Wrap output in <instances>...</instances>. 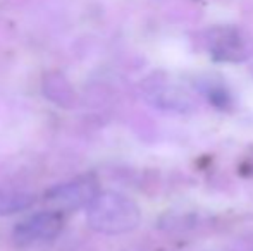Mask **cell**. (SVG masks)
Masks as SVG:
<instances>
[{
  "label": "cell",
  "mask_w": 253,
  "mask_h": 251,
  "mask_svg": "<svg viewBox=\"0 0 253 251\" xmlns=\"http://www.w3.org/2000/svg\"><path fill=\"white\" fill-rule=\"evenodd\" d=\"M86 222L100 234H126L140 225L141 210L136 201L126 194L103 191L86 208Z\"/></svg>",
  "instance_id": "cell-1"
},
{
  "label": "cell",
  "mask_w": 253,
  "mask_h": 251,
  "mask_svg": "<svg viewBox=\"0 0 253 251\" xmlns=\"http://www.w3.org/2000/svg\"><path fill=\"white\" fill-rule=\"evenodd\" d=\"M209 55L217 62H245L252 55L250 38L236 26H215L203 35Z\"/></svg>",
  "instance_id": "cell-2"
},
{
  "label": "cell",
  "mask_w": 253,
  "mask_h": 251,
  "mask_svg": "<svg viewBox=\"0 0 253 251\" xmlns=\"http://www.w3.org/2000/svg\"><path fill=\"white\" fill-rule=\"evenodd\" d=\"M98 194H100V182L97 176L86 174L73 181L53 186L45 193V201L52 205L53 210L64 214V212L88 208Z\"/></svg>",
  "instance_id": "cell-3"
},
{
  "label": "cell",
  "mask_w": 253,
  "mask_h": 251,
  "mask_svg": "<svg viewBox=\"0 0 253 251\" xmlns=\"http://www.w3.org/2000/svg\"><path fill=\"white\" fill-rule=\"evenodd\" d=\"M143 97L145 100L155 108L164 112H177V114H190L195 112L193 95L186 90L169 83L166 77H150L143 83Z\"/></svg>",
  "instance_id": "cell-4"
},
{
  "label": "cell",
  "mask_w": 253,
  "mask_h": 251,
  "mask_svg": "<svg viewBox=\"0 0 253 251\" xmlns=\"http://www.w3.org/2000/svg\"><path fill=\"white\" fill-rule=\"evenodd\" d=\"M62 212L45 210L19 222L12 231V239L19 246L35 245V243H47L55 239L62 232Z\"/></svg>",
  "instance_id": "cell-5"
},
{
  "label": "cell",
  "mask_w": 253,
  "mask_h": 251,
  "mask_svg": "<svg viewBox=\"0 0 253 251\" xmlns=\"http://www.w3.org/2000/svg\"><path fill=\"white\" fill-rule=\"evenodd\" d=\"M43 95L47 100L52 104L59 105L62 108H71L76 102V95L71 86V83L59 72H50L43 77V84H42Z\"/></svg>",
  "instance_id": "cell-6"
},
{
  "label": "cell",
  "mask_w": 253,
  "mask_h": 251,
  "mask_svg": "<svg viewBox=\"0 0 253 251\" xmlns=\"http://www.w3.org/2000/svg\"><path fill=\"white\" fill-rule=\"evenodd\" d=\"M37 196L26 191H0V215H12L30 210Z\"/></svg>",
  "instance_id": "cell-7"
},
{
  "label": "cell",
  "mask_w": 253,
  "mask_h": 251,
  "mask_svg": "<svg viewBox=\"0 0 253 251\" xmlns=\"http://www.w3.org/2000/svg\"><path fill=\"white\" fill-rule=\"evenodd\" d=\"M197 86L207 97V100H210L213 105H217V107L226 108L227 104H231V95H229V91L226 90V86L217 83V81H213L212 77H203V79H200L197 83Z\"/></svg>",
  "instance_id": "cell-8"
}]
</instances>
